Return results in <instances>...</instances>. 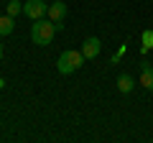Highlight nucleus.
<instances>
[{
    "label": "nucleus",
    "instance_id": "0eeeda50",
    "mask_svg": "<svg viewBox=\"0 0 153 143\" xmlns=\"http://www.w3.org/2000/svg\"><path fill=\"white\" fill-rule=\"evenodd\" d=\"M133 87H135V82H133V77H130V74H120V77H117V89H120L123 95L133 92Z\"/></svg>",
    "mask_w": 153,
    "mask_h": 143
},
{
    "label": "nucleus",
    "instance_id": "9d476101",
    "mask_svg": "<svg viewBox=\"0 0 153 143\" xmlns=\"http://www.w3.org/2000/svg\"><path fill=\"white\" fill-rule=\"evenodd\" d=\"M21 10H23V5L18 3V0H10V3H8V16H13V18H16Z\"/></svg>",
    "mask_w": 153,
    "mask_h": 143
},
{
    "label": "nucleus",
    "instance_id": "1a4fd4ad",
    "mask_svg": "<svg viewBox=\"0 0 153 143\" xmlns=\"http://www.w3.org/2000/svg\"><path fill=\"white\" fill-rule=\"evenodd\" d=\"M153 49V31H143V54Z\"/></svg>",
    "mask_w": 153,
    "mask_h": 143
},
{
    "label": "nucleus",
    "instance_id": "9b49d317",
    "mask_svg": "<svg viewBox=\"0 0 153 143\" xmlns=\"http://www.w3.org/2000/svg\"><path fill=\"white\" fill-rule=\"evenodd\" d=\"M0 59H3V44H0Z\"/></svg>",
    "mask_w": 153,
    "mask_h": 143
},
{
    "label": "nucleus",
    "instance_id": "7ed1b4c3",
    "mask_svg": "<svg viewBox=\"0 0 153 143\" xmlns=\"http://www.w3.org/2000/svg\"><path fill=\"white\" fill-rule=\"evenodd\" d=\"M23 13H26L31 21H38V18H44L49 13V5H46L44 0H26V5H23Z\"/></svg>",
    "mask_w": 153,
    "mask_h": 143
},
{
    "label": "nucleus",
    "instance_id": "20e7f679",
    "mask_svg": "<svg viewBox=\"0 0 153 143\" xmlns=\"http://www.w3.org/2000/svg\"><path fill=\"white\" fill-rule=\"evenodd\" d=\"M100 51H102V41H100L97 36H89V39L82 44V54L87 56V59H94V56H100Z\"/></svg>",
    "mask_w": 153,
    "mask_h": 143
},
{
    "label": "nucleus",
    "instance_id": "39448f33",
    "mask_svg": "<svg viewBox=\"0 0 153 143\" xmlns=\"http://www.w3.org/2000/svg\"><path fill=\"white\" fill-rule=\"evenodd\" d=\"M46 16H49L54 23H64V18H66V3H61V0L51 3V5H49V13H46Z\"/></svg>",
    "mask_w": 153,
    "mask_h": 143
},
{
    "label": "nucleus",
    "instance_id": "6e6552de",
    "mask_svg": "<svg viewBox=\"0 0 153 143\" xmlns=\"http://www.w3.org/2000/svg\"><path fill=\"white\" fill-rule=\"evenodd\" d=\"M13 28H16L13 16H0V36H8V33H13Z\"/></svg>",
    "mask_w": 153,
    "mask_h": 143
},
{
    "label": "nucleus",
    "instance_id": "f8f14e48",
    "mask_svg": "<svg viewBox=\"0 0 153 143\" xmlns=\"http://www.w3.org/2000/svg\"><path fill=\"white\" fill-rule=\"evenodd\" d=\"M0 87H3V79H0Z\"/></svg>",
    "mask_w": 153,
    "mask_h": 143
},
{
    "label": "nucleus",
    "instance_id": "f03ea898",
    "mask_svg": "<svg viewBox=\"0 0 153 143\" xmlns=\"http://www.w3.org/2000/svg\"><path fill=\"white\" fill-rule=\"evenodd\" d=\"M87 61V56L82 54V51H74V49H66L64 54L56 59V69L61 72V74H74L76 69H82V64Z\"/></svg>",
    "mask_w": 153,
    "mask_h": 143
},
{
    "label": "nucleus",
    "instance_id": "f257e3e1",
    "mask_svg": "<svg viewBox=\"0 0 153 143\" xmlns=\"http://www.w3.org/2000/svg\"><path fill=\"white\" fill-rule=\"evenodd\" d=\"M54 33H56V23L51 21H46V16L44 18H38L36 23H33V28H31V41L36 46H49L51 41H54Z\"/></svg>",
    "mask_w": 153,
    "mask_h": 143
},
{
    "label": "nucleus",
    "instance_id": "423d86ee",
    "mask_svg": "<svg viewBox=\"0 0 153 143\" xmlns=\"http://www.w3.org/2000/svg\"><path fill=\"white\" fill-rule=\"evenodd\" d=\"M140 84H143L146 89H151V92H153V66H148L146 61L140 64Z\"/></svg>",
    "mask_w": 153,
    "mask_h": 143
}]
</instances>
